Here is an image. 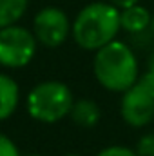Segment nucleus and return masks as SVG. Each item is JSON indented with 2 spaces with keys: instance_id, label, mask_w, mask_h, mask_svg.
Wrapping results in <instances>:
<instances>
[{
  "instance_id": "1",
  "label": "nucleus",
  "mask_w": 154,
  "mask_h": 156,
  "mask_svg": "<svg viewBox=\"0 0 154 156\" xmlns=\"http://www.w3.org/2000/svg\"><path fill=\"white\" fill-rule=\"evenodd\" d=\"M93 71L98 83L111 93H125L140 78L134 51L120 40H113L96 51Z\"/></svg>"
},
{
  "instance_id": "2",
  "label": "nucleus",
  "mask_w": 154,
  "mask_h": 156,
  "mask_svg": "<svg viewBox=\"0 0 154 156\" xmlns=\"http://www.w3.org/2000/svg\"><path fill=\"white\" fill-rule=\"evenodd\" d=\"M120 29V9L109 2H93L76 15L71 35L82 49L96 53L116 40Z\"/></svg>"
},
{
  "instance_id": "3",
  "label": "nucleus",
  "mask_w": 154,
  "mask_h": 156,
  "mask_svg": "<svg viewBox=\"0 0 154 156\" xmlns=\"http://www.w3.org/2000/svg\"><path fill=\"white\" fill-rule=\"evenodd\" d=\"M73 102L75 96L67 83L60 80H45L29 91L26 98V109L37 122L56 123L69 116Z\"/></svg>"
},
{
  "instance_id": "4",
  "label": "nucleus",
  "mask_w": 154,
  "mask_h": 156,
  "mask_svg": "<svg viewBox=\"0 0 154 156\" xmlns=\"http://www.w3.org/2000/svg\"><path fill=\"white\" fill-rule=\"evenodd\" d=\"M38 40L33 31L13 24L0 29V66L7 69L26 67L37 55Z\"/></svg>"
},
{
  "instance_id": "5",
  "label": "nucleus",
  "mask_w": 154,
  "mask_h": 156,
  "mask_svg": "<svg viewBox=\"0 0 154 156\" xmlns=\"http://www.w3.org/2000/svg\"><path fill=\"white\" fill-rule=\"evenodd\" d=\"M73 24L60 7H44L33 20V33L38 44L45 47H60L71 35Z\"/></svg>"
},
{
  "instance_id": "6",
  "label": "nucleus",
  "mask_w": 154,
  "mask_h": 156,
  "mask_svg": "<svg viewBox=\"0 0 154 156\" xmlns=\"http://www.w3.org/2000/svg\"><path fill=\"white\" fill-rule=\"evenodd\" d=\"M121 94L123 96L120 102V115L127 125L140 129L154 120V96L145 87L136 82Z\"/></svg>"
},
{
  "instance_id": "7",
  "label": "nucleus",
  "mask_w": 154,
  "mask_h": 156,
  "mask_svg": "<svg viewBox=\"0 0 154 156\" xmlns=\"http://www.w3.org/2000/svg\"><path fill=\"white\" fill-rule=\"evenodd\" d=\"M151 20H152V15L149 13L147 7H143L140 4L125 7V9H120L121 29L131 33V35H138V33L147 31L151 27Z\"/></svg>"
},
{
  "instance_id": "8",
  "label": "nucleus",
  "mask_w": 154,
  "mask_h": 156,
  "mask_svg": "<svg viewBox=\"0 0 154 156\" xmlns=\"http://www.w3.org/2000/svg\"><path fill=\"white\" fill-rule=\"evenodd\" d=\"M20 104V87L16 80L5 73H0V122L13 116Z\"/></svg>"
},
{
  "instance_id": "9",
  "label": "nucleus",
  "mask_w": 154,
  "mask_h": 156,
  "mask_svg": "<svg viewBox=\"0 0 154 156\" xmlns=\"http://www.w3.org/2000/svg\"><path fill=\"white\" fill-rule=\"evenodd\" d=\"M69 118L76 123L78 127L91 129V127H94L100 122L102 111H100V105L94 100H91V98H80V100L73 102Z\"/></svg>"
},
{
  "instance_id": "10",
  "label": "nucleus",
  "mask_w": 154,
  "mask_h": 156,
  "mask_svg": "<svg viewBox=\"0 0 154 156\" xmlns=\"http://www.w3.org/2000/svg\"><path fill=\"white\" fill-rule=\"evenodd\" d=\"M29 0H0V29L16 24L27 11Z\"/></svg>"
},
{
  "instance_id": "11",
  "label": "nucleus",
  "mask_w": 154,
  "mask_h": 156,
  "mask_svg": "<svg viewBox=\"0 0 154 156\" xmlns=\"http://www.w3.org/2000/svg\"><path fill=\"white\" fill-rule=\"evenodd\" d=\"M134 151L138 156H154V133H145L140 136Z\"/></svg>"
},
{
  "instance_id": "12",
  "label": "nucleus",
  "mask_w": 154,
  "mask_h": 156,
  "mask_svg": "<svg viewBox=\"0 0 154 156\" xmlns=\"http://www.w3.org/2000/svg\"><path fill=\"white\" fill-rule=\"evenodd\" d=\"M0 156H22L16 144L4 133H0Z\"/></svg>"
},
{
  "instance_id": "13",
  "label": "nucleus",
  "mask_w": 154,
  "mask_h": 156,
  "mask_svg": "<svg viewBox=\"0 0 154 156\" xmlns=\"http://www.w3.org/2000/svg\"><path fill=\"white\" fill-rule=\"evenodd\" d=\"M96 156H138L134 149H129V147H123V145H109V147H103Z\"/></svg>"
},
{
  "instance_id": "14",
  "label": "nucleus",
  "mask_w": 154,
  "mask_h": 156,
  "mask_svg": "<svg viewBox=\"0 0 154 156\" xmlns=\"http://www.w3.org/2000/svg\"><path fill=\"white\" fill-rule=\"evenodd\" d=\"M138 83H140L142 87H145V89L154 96V71H149V69H147L142 76L138 78Z\"/></svg>"
},
{
  "instance_id": "15",
  "label": "nucleus",
  "mask_w": 154,
  "mask_h": 156,
  "mask_svg": "<svg viewBox=\"0 0 154 156\" xmlns=\"http://www.w3.org/2000/svg\"><path fill=\"white\" fill-rule=\"evenodd\" d=\"M140 0H111V4L116 5L118 9H125V7H131V5H136Z\"/></svg>"
},
{
  "instance_id": "16",
  "label": "nucleus",
  "mask_w": 154,
  "mask_h": 156,
  "mask_svg": "<svg viewBox=\"0 0 154 156\" xmlns=\"http://www.w3.org/2000/svg\"><path fill=\"white\" fill-rule=\"evenodd\" d=\"M147 69L149 71H154V51L149 55V58H147Z\"/></svg>"
},
{
  "instance_id": "17",
  "label": "nucleus",
  "mask_w": 154,
  "mask_h": 156,
  "mask_svg": "<svg viewBox=\"0 0 154 156\" xmlns=\"http://www.w3.org/2000/svg\"><path fill=\"white\" fill-rule=\"evenodd\" d=\"M149 29H151V33L154 35V15H152V20H151V27Z\"/></svg>"
},
{
  "instance_id": "18",
  "label": "nucleus",
  "mask_w": 154,
  "mask_h": 156,
  "mask_svg": "<svg viewBox=\"0 0 154 156\" xmlns=\"http://www.w3.org/2000/svg\"><path fill=\"white\" fill-rule=\"evenodd\" d=\"M22 156H42V154H37V153H27V154H22Z\"/></svg>"
},
{
  "instance_id": "19",
  "label": "nucleus",
  "mask_w": 154,
  "mask_h": 156,
  "mask_svg": "<svg viewBox=\"0 0 154 156\" xmlns=\"http://www.w3.org/2000/svg\"><path fill=\"white\" fill-rule=\"evenodd\" d=\"M64 156H80V154H76V153H69V154H64Z\"/></svg>"
}]
</instances>
